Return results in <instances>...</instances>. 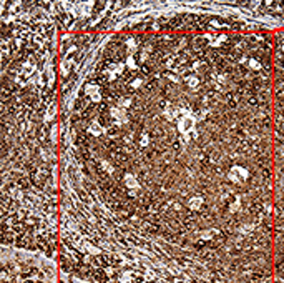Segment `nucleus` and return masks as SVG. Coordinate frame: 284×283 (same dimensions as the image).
Returning a JSON list of instances; mask_svg holds the SVG:
<instances>
[{
  "mask_svg": "<svg viewBox=\"0 0 284 283\" xmlns=\"http://www.w3.org/2000/svg\"><path fill=\"white\" fill-rule=\"evenodd\" d=\"M274 35L60 33V283H274Z\"/></svg>",
  "mask_w": 284,
  "mask_h": 283,
  "instance_id": "obj_1",
  "label": "nucleus"
},
{
  "mask_svg": "<svg viewBox=\"0 0 284 283\" xmlns=\"http://www.w3.org/2000/svg\"><path fill=\"white\" fill-rule=\"evenodd\" d=\"M2 246L58 260L60 30L48 2H2Z\"/></svg>",
  "mask_w": 284,
  "mask_h": 283,
  "instance_id": "obj_2",
  "label": "nucleus"
},
{
  "mask_svg": "<svg viewBox=\"0 0 284 283\" xmlns=\"http://www.w3.org/2000/svg\"><path fill=\"white\" fill-rule=\"evenodd\" d=\"M60 33H258L253 2H48Z\"/></svg>",
  "mask_w": 284,
  "mask_h": 283,
  "instance_id": "obj_3",
  "label": "nucleus"
},
{
  "mask_svg": "<svg viewBox=\"0 0 284 283\" xmlns=\"http://www.w3.org/2000/svg\"><path fill=\"white\" fill-rule=\"evenodd\" d=\"M274 283H284V48H274Z\"/></svg>",
  "mask_w": 284,
  "mask_h": 283,
  "instance_id": "obj_4",
  "label": "nucleus"
}]
</instances>
